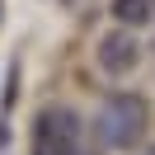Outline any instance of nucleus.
<instances>
[{
	"instance_id": "3",
	"label": "nucleus",
	"mask_w": 155,
	"mask_h": 155,
	"mask_svg": "<svg viewBox=\"0 0 155 155\" xmlns=\"http://www.w3.org/2000/svg\"><path fill=\"white\" fill-rule=\"evenodd\" d=\"M136 57H141V47H136L132 28H113L99 38V66L108 71V75H127V71L136 66Z\"/></svg>"
},
{
	"instance_id": "1",
	"label": "nucleus",
	"mask_w": 155,
	"mask_h": 155,
	"mask_svg": "<svg viewBox=\"0 0 155 155\" xmlns=\"http://www.w3.org/2000/svg\"><path fill=\"white\" fill-rule=\"evenodd\" d=\"M28 155H94L85 136V117L66 104H52L33 117V136H28Z\"/></svg>"
},
{
	"instance_id": "5",
	"label": "nucleus",
	"mask_w": 155,
	"mask_h": 155,
	"mask_svg": "<svg viewBox=\"0 0 155 155\" xmlns=\"http://www.w3.org/2000/svg\"><path fill=\"white\" fill-rule=\"evenodd\" d=\"M146 155H155V146H150V150H146Z\"/></svg>"
},
{
	"instance_id": "4",
	"label": "nucleus",
	"mask_w": 155,
	"mask_h": 155,
	"mask_svg": "<svg viewBox=\"0 0 155 155\" xmlns=\"http://www.w3.org/2000/svg\"><path fill=\"white\" fill-rule=\"evenodd\" d=\"M113 19L122 28H146L155 24V0H113Z\"/></svg>"
},
{
	"instance_id": "2",
	"label": "nucleus",
	"mask_w": 155,
	"mask_h": 155,
	"mask_svg": "<svg viewBox=\"0 0 155 155\" xmlns=\"http://www.w3.org/2000/svg\"><path fill=\"white\" fill-rule=\"evenodd\" d=\"M146 127H150V108H146L141 94H108L99 104V113H94L99 141L113 146V150H132L146 136Z\"/></svg>"
}]
</instances>
